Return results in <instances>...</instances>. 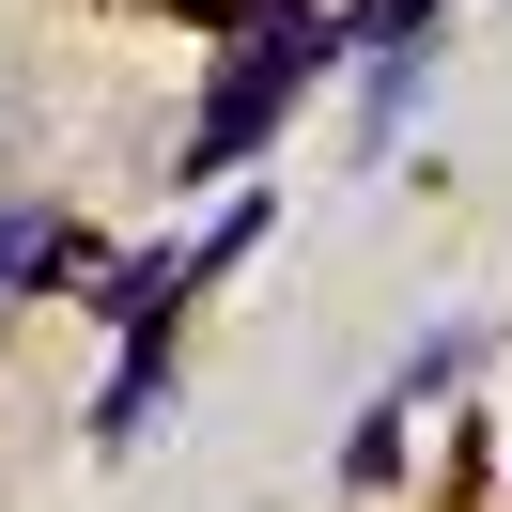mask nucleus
<instances>
[{"instance_id": "obj_1", "label": "nucleus", "mask_w": 512, "mask_h": 512, "mask_svg": "<svg viewBox=\"0 0 512 512\" xmlns=\"http://www.w3.org/2000/svg\"><path fill=\"white\" fill-rule=\"evenodd\" d=\"M373 16L388 0H295V16H264V32H233L218 47V94H202V125H187V171L202 187H249L264 140L295 125V94H326V78L373 47Z\"/></svg>"}, {"instance_id": "obj_2", "label": "nucleus", "mask_w": 512, "mask_h": 512, "mask_svg": "<svg viewBox=\"0 0 512 512\" xmlns=\"http://www.w3.org/2000/svg\"><path fill=\"white\" fill-rule=\"evenodd\" d=\"M156 419H171V326H125V357L94 388V450H140Z\"/></svg>"}, {"instance_id": "obj_3", "label": "nucleus", "mask_w": 512, "mask_h": 512, "mask_svg": "<svg viewBox=\"0 0 512 512\" xmlns=\"http://www.w3.org/2000/svg\"><path fill=\"white\" fill-rule=\"evenodd\" d=\"M78 280H94L78 218H47V202H0V295H78Z\"/></svg>"}, {"instance_id": "obj_4", "label": "nucleus", "mask_w": 512, "mask_h": 512, "mask_svg": "<svg viewBox=\"0 0 512 512\" xmlns=\"http://www.w3.org/2000/svg\"><path fill=\"white\" fill-rule=\"evenodd\" d=\"M481 342H497V326H481V311H450V326H419V342H404V373H388V388H404V404H450V388L481 373Z\"/></svg>"}, {"instance_id": "obj_5", "label": "nucleus", "mask_w": 512, "mask_h": 512, "mask_svg": "<svg viewBox=\"0 0 512 512\" xmlns=\"http://www.w3.org/2000/svg\"><path fill=\"white\" fill-rule=\"evenodd\" d=\"M404 435H419V404H404V388H373L357 435H342V497H388V481H404Z\"/></svg>"}, {"instance_id": "obj_6", "label": "nucleus", "mask_w": 512, "mask_h": 512, "mask_svg": "<svg viewBox=\"0 0 512 512\" xmlns=\"http://www.w3.org/2000/svg\"><path fill=\"white\" fill-rule=\"evenodd\" d=\"M171 16H202V32H264V16H295V0H171Z\"/></svg>"}]
</instances>
